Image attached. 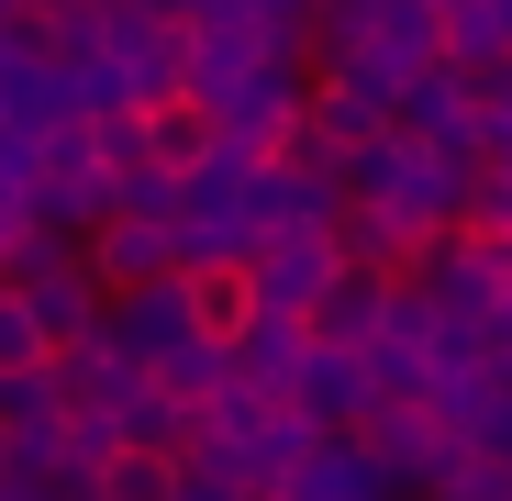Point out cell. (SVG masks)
<instances>
[{
  "label": "cell",
  "mask_w": 512,
  "mask_h": 501,
  "mask_svg": "<svg viewBox=\"0 0 512 501\" xmlns=\"http://www.w3.org/2000/svg\"><path fill=\"white\" fill-rule=\"evenodd\" d=\"M245 245H256V167H201V179H179L167 257H179V268H212V257H245Z\"/></svg>",
  "instance_id": "obj_1"
},
{
  "label": "cell",
  "mask_w": 512,
  "mask_h": 501,
  "mask_svg": "<svg viewBox=\"0 0 512 501\" xmlns=\"http://www.w3.org/2000/svg\"><path fill=\"white\" fill-rule=\"evenodd\" d=\"M167 346H201V334H190V301H179V279L101 301V357H112V368H134V379H145Z\"/></svg>",
  "instance_id": "obj_2"
},
{
  "label": "cell",
  "mask_w": 512,
  "mask_h": 501,
  "mask_svg": "<svg viewBox=\"0 0 512 501\" xmlns=\"http://www.w3.org/2000/svg\"><path fill=\"white\" fill-rule=\"evenodd\" d=\"M234 268H245V301H256V312H290V323H301L312 290L334 279V245H323V234H256Z\"/></svg>",
  "instance_id": "obj_3"
},
{
  "label": "cell",
  "mask_w": 512,
  "mask_h": 501,
  "mask_svg": "<svg viewBox=\"0 0 512 501\" xmlns=\"http://www.w3.org/2000/svg\"><path fill=\"white\" fill-rule=\"evenodd\" d=\"M78 268H90V290H101V301L179 279V257H167V223H90V234H78Z\"/></svg>",
  "instance_id": "obj_4"
},
{
  "label": "cell",
  "mask_w": 512,
  "mask_h": 501,
  "mask_svg": "<svg viewBox=\"0 0 512 501\" xmlns=\"http://www.w3.org/2000/svg\"><path fill=\"white\" fill-rule=\"evenodd\" d=\"M379 312H390V279H357V268H334V279L312 290L301 334H312L323 357H368V346H379Z\"/></svg>",
  "instance_id": "obj_5"
},
{
  "label": "cell",
  "mask_w": 512,
  "mask_h": 501,
  "mask_svg": "<svg viewBox=\"0 0 512 501\" xmlns=\"http://www.w3.org/2000/svg\"><path fill=\"white\" fill-rule=\"evenodd\" d=\"M279 401L301 412L312 435H357L368 412H379V401H368V368H357V357H323V346L290 368V390H279Z\"/></svg>",
  "instance_id": "obj_6"
},
{
  "label": "cell",
  "mask_w": 512,
  "mask_h": 501,
  "mask_svg": "<svg viewBox=\"0 0 512 501\" xmlns=\"http://www.w3.org/2000/svg\"><path fill=\"white\" fill-rule=\"evenodd\" d=\"M312 357V334L290 323V312H245V334H234V346H223V368H234V390H290V368Z\"/></svg>",
  "instance_id": "obj_7"
},
{
  "label": "cell",
  "mask_w": 512,
  "mask_h": 501,
  "mask_svg": "<svg viewBox=\"0 0 512 501\" xmlns=\"http://www.w3.org/2000/svg\"><path fill=\"white\" fill-rule=\"evenodd\" d=\"M134 145H145V167H156V179H201V167H212V112L179 90V101L134 112Z\"/></svg>",
  "instance_id": "obj_8"
},
{
  "label": "cell",
  "mask_w": 512,
  "mask_h": 501,
  "mask_svg": "<svg viewBox=\"0 0 512 501\" xmlns=\"http://www.w3.org/2000/svg\"><path fill=\"white\" fill-rule=\"evenodd\" d=\"M179 301H190V334H201V346H234V334H245V268L234 257H212V268H179Z\"/></svg>",
  "instance_id": "obj_9"
},
{
  "label": "cell",
  "mask_w": 512,
  "mask_h": 501,
  "mask_svg": "<svg viewBox=\"0 0 512 501\" xmlns=\"http://www.w3.org/2000/svg\"><path fill=\"white\" fill-rule=\"evenodd\" d=\"M90 501H179V457H156V446H112L90 468Z\"/></svg>",
  "instance_id": "obj_10"
},
{
  "label": "cell",
  "mask_w": 512,
  "mask_h": 501,
  "mask_svg": "<svg viewBox=\"0 0 512 501\" xmlns=\"http://www.w3.org/2000/svg\"><path fill=\"white\" fill-rule=\"evenodd\" d=\"M145 379H156L167 401H179V412H201V401H212V390H223L234 368H223V346H167V357H156Z\"/></svg>",
  "instance_id": "obj_11"
},
{
  "label": "cell",
  "mask_w": 512,
  "mask_h": 501,
  "mask_svg": "<svg viewBox=\"0 0 512 501\" xmlns=\"http://www.w3.org/2000/svg\"><path fill=\"white\" fill-rule=\"evenodd\" d=\"M34 368H45V334H34V312L12 290H0V379H34Z\"/></svg>",
  "instance_id": "obj_12"
},
{
  "label": "cell",
  "mask_w": 512,
  "mask_h": 501,
  "mask_svg": "<svg viewBox=\"0 0 512 501\" xmlns=\"http://www.w3.org/2000/svg\"><path fill=\"white\" fill-rule=\"evenodd\" d=\"M134 12H156V23H190V12H201V0H134Z\"/></svg>",
  "instance_id": "obj_13"
}]
</instances>
